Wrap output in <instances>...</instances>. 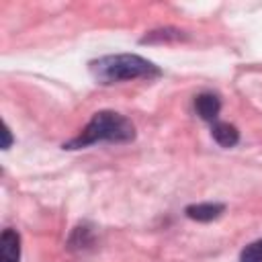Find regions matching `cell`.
Wrapping results in <instances>:
<instances>
[{"instance_id":"7","label":"cell","mask_w":262,"mask_h":262,"mask_svg":"<svg viewBox=\"0 0 262 262\" xmlns=\"http://www.w3.org/2000/svg\"><path fill=\"white\" fill-rule=\"evenodd\" d=\"M239 262H262V239L248 244L239 254Z\"/></svg>"},{"instance_id":"5","label":"cell","mask_w":262,"mask_h":262,"mask_svg":"<svg viewBox=\"0 0 262 262\" xmlns=\"http://www.w3.org/2000/svg\"><path fill=\"white\" fill-rule=\"evenodd\" d=\"M225 211V207L221 203H199V205H190L186 207V217L194 219V221H213L217 219L221 213Z\"/></svg>"},{"instance_id":"4","label":"cell","mask_w":262,"mask_h":262,"mask_svg":"<svg viewBox=\"0 0 262 262\" xmlns=\"http://www.w3.org/2000/svg\"><path fill=\"white\" fill-rule=\"evenodd\" d=\"M194 108H196V113H199L201 119H205V121H215L217 115H219L221 102H219V98H217L215 94L203 92V94H199V96L194 98Z\"/></svg>"},{"instance_id":"8","label":"cell","mask_w":262,"mask_h":262,"mask_svg":"<svg viewBox=\"0 0 262 262\" xmlns=\"http://www.w3.org/2000/svg\"><path fill=\"white\" fill-rule=\"evenodd\" d=\"M4 143H2V147L4 149H8L10 147V143H12V135H10V129H8V125H4Z\"/></svg>"},{"instance_id":"2","label":"cell","mask_w":262,"mask_h":262,"mask_svg":"<svg viewBox=\"0 0 262 262\" xmlns=\"http://www.w3.org/2000/svg\"><path fill=\"white\" fill-rule=\"evenodd\" d=\"M90 74L100 84H115L123 80H137V78H156L160 70L149 59L135 55V53H117L104 55L90 61Z\"/></svg>"},{"instance_id":"3","label":"cell","mask_w":262,"mask_h":262,"mask_svg":"<svg viewBox=\"0 0 262 262\" xmlns=\"http://www.w3.org/2000/svg\"><path fill=\"white\" fill-rule=\"evenodd\" d=\"M20 260V235L14 229H4L0 235V262Z\"/></svg>"},{"instance_id":"6","label":"cell","mask_w":262,"mask_h":262,"mask_svg":"<svg viewBox=\"0 0 262 262\" xmlns=\"http://www.w3.org/2000/svg\"><path fill=\"white\" fill-rule=\"evenodd\" d=\"M211 135L221 147H233L239 141V131L229 123H213Z\"/></svg>"},{"instance_id":"1","label":"cell","mask_w":262,"mask_h":262,"mask_svg":"<svg viewBox=\"0 0 262 262\" xmlns=\"http://www.w3.org/2000/svg\"><path fill=\"white\" fill-rule=\"evenodd\" d=\"M133 137H135V127L127 117L115 111H98L94 113V117L82 129L80 135L63 143V149H82L98 141L127 143V141H133Z\"/></svg>"}]
</instances>
